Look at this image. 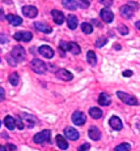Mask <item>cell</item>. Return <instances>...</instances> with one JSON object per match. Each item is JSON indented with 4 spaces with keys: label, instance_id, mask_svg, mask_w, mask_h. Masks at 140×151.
I'll use <instances>...</instances> for the list:
<instances>
[{
    "label": "cell",
    "instance_id": "cell-29",
    "mask_svg": "<svg viewBox=\"0 0 140 151\" xmlns=\"http://www.w3.org/2000/svg\"><path fill=\"white\" fill-rule=\"evenodd\" d=\"M22 117H24V119H25V120H26V121H30V124H29V128H33V127H34V125H36V122H37V120H36V119H34V117H33V116H29V115H25V113H24V115H22Z\"/></svg>",
    "mask_w": 140,
    "mask_h": 151
},
{
    "label": "cell",
    "instance_id": "cell-24",
    "mask_svg": "<svg viewBox=\"0 0 140 151\" xmlns=\"http://www.w3.org/2000/svg\"><path fill=\"white\" fill-rule=\"evenodd\" d=\"M68 51L71 52V53H74V55H79L81 50H80V46H79L77 43L69 42V43H68Z\"/></svg>",
    "mask_w": 140,
    "mask_h": 151
},
{
    "label": "cell",
    "instance_id": "cell-44",
    "mask_svg": "<svg viewBox=\"0 0 140 151\" xmlns=\"http://www.w3.org/2000/svg\"><path fill=\"white\" fill-rule=\"evenodd\" d=\"M3 16H4V14H3V11L0 9V18H3Z\"/></svg>",
    "mask_w": 140,
    "mask_h": 151
},
{
    "label": "cell",
    "instance_id": "cell-42",
    "mask_svg": "<svg viewBox=\"0 0 140 151\" xmlns=\"http://www.w3.org/2000/svg\"><path fill=\"white\" fill-rule=\"evenodd\" d=\"M135 26H136V29H139V30H140V21H138V22L135 24Z\"/></svg>",
    "mask_w": 140,
    "mask_h": 151
},
{
    "label": "cell",
    "instance_id": "cell-15",
    "mask_svg": "<svg viewBox=\"0 0 140 151\" xmlns=\"http://www.w3.org/2000/svg\"><path fill=\"white\" fill-rule=\"evenodd\" d=\"M34 27L38 30V31H41V33H44V34H49V33H51V26H49L47 24H43V22H34Z\"/></svg>",
    "mask_w": 140,
    "mask_h": 151
},
{
    "label": "cell",
    "instance_id": "cell-23",
    "mask_svg": "<svg viewBox=\"0 0 140 151\" xmlns=\"http://www.w3.org/2000/svg\"><path fill=\"white\" fill-rule=\"evenodd\" d=\"M4 124L9 130H13V129L16 128V120L12 117V116H7V117L4 119Z\"/></svg>",
    "mask_w": 140,
    "mask_h": 151
},
{
    "label": "cell",
    "instance_id": "cell-20",
    "mask_svg": "<svg viewBox=\"0 0 140 151\" xmlns=\"http://www.w3.org/2000/svg\"><path fill=\"white\" fill-rule=\"evenodd\" d=\"M62 4L64 5L67 9H77L79 8V4H77V0H63Z\"/></svg>",
    "mask_w": 140,
    "mask_h": 151
},
{
    "label": "cell",
    "instance_id": "cell-9",
    "mask_svg": "<svg viewBox=\"0 0 140 151\" xmlns=\"http://www.w3.org/2000/svg\"><path fill=\"white\" fill-rule=\"evenodd\" d=\"M38 51H39L41 55H42L43 58H46V59H51V58H54V53H55L51 47H50V46H46V45H44V46H41Z\"/></svg>",
    "mask_w": 140,
    "mask_h": 151
},
{
    "label": "cell",
    "instance_id": "cell-16",
    "mask_svg": "<svg viewBox=\"0 0 140 151\" xmlns=\"http://www.w3.org/2000/svg\"><path fill=\"white\" fill-rule=\"evenodd\" d=\"M8 20V22L11 25H13V26H18V25L22 24V18L18 17V16H15V14H8L7 17H5Z\"/></svg>",
    "mask_w": 140,
    "mask_h": 151
},
{
    "label": "cell",
    "instance_id": "cell-21",
    "mask_svg": "<svg viewBox=\"0 0 140 151\" xmlns=\"http://www.w3.org/2000/svg\"><path fill=\"white\" fill-rule=\"evenodd\" d=\"M55 141H56V145H58L59 149H62V150H67V149H68V143H67V141L64 139V137H63V136H56Z\"/></svg>",
    "mask_w": 140,
    "mask_h": 151
},
{
    "label": "cell",
    "instance_id": "cell-13",
    "mask_svg": "<svg viewBox=\"0 0 140 151\" xmlns=\"http://www.w3.org/2000/svg\"><path fill=\"white\" fill-rule=\"evenodd\" d=\"M56 77L63 81H71L74 78V76H72V73H69L68 70H66V69H59L56 72Z\"/></svg>",
    "mask_w": 140,
    "mask_h": 151
},
{
    "label": "cell",
    "instance_id": "cell-19",
    "mask_svg": "<svg viewBox=\"0 0 140 151\" xmlns=\"http://www.w3.org/2000/svg\"><path fill=\"white\" fill-rule=\"evenodd\" d=\"M89 115H90L92 119L98 120V119L102 117V111H101L100 108H97V107H92V108L89 109Z\"/></svg>",
    "mask_w": 140,
    "mask_h": 151
},
{
    "label": "cell",
    "instance_id": "cell-45",
    "mask_svg": "<svg viewBox=\"0 0 140 151\" xmlns=\"http://www.w3.org/2000/svg\"><path fill=\"white\" fill-rule=\"evenodd\" d=\"M0 127H1V121H0Z\"/></svg>",
    "mask_w": 140,
    "mask_h": 151
},
{
    "label": "cell",
    "instance_id": "cell-12",
    "mask_svg": "<svg viewBox=\"0 0 140 151\" xmlns=\"http://www.w3.org/2000/svg\"><path fill=\"white\" fill-rule=\"evenodd\" d=\"M109 124L110 127L114 129V130H120V129L123 128V122L120 120L119 117H117V116H113V117L109 120Z\"/></svg>",
    "mask_w": 140,
    "mask_h": 151
},
{
    "label": "cell",
    "instance_id": "cell-4",
    "mask_svg": "<svg viewBox=\"0 0 140 151\" xmlns=\"http://www.w3.org/2000/svg\"><path fill=\"white\" fill-rule=\"evenodd\" d=\"M12 58L15 59L16 61H22L25 59V50L22 48L21 46H15L13 47V50H12Z\"/></svg>",
    "mask_w": 140,
    "mask_h": 151
},
{
    "label": "cell",
    "instance_id": "cell-14",
    "mask_svg": "<svg viewBox=\"0 0 140 151\" xmlns=\"http://www.w3.org/2000/svg\"><path fill=\"white\" fill-rule=\"evenodd\" d=\"M133 11H135V9L131 8L128 4L122 5V7H120V14H122L125 18H131L133 16Z\"/></svg>",
    "mask_w": 140,
    "mask_h": 151
},
{
    "label": "cell",
    "instance_id": "cell-26",
    "mask_svg": "<svg viewBox=\"0 0 140 151\" xmlns=\"http://www.w3.org/2000/svg\"><path fill=\"white\" fill-rule=\"evenodd\" d=\"M8 81L11 82V85H13V86H17L18 82H20V77H18L17 73H12L8 77Z\"/></svg>",
    "mask_w": 140,
    "mask_h": 151
},
{
    "label": "cell",
    "instance_id": "cell-28",
    "mask_svg": "<svg viewBox=\"0 0 140 151\" xmlns=\"http://www.w3.org/2000/svg\"><path fill=\"white\" fill-rule=\"evenodd\" d=\"M130 149H131L130 143H120L114 149V151H130Z\"/></svg>",
    "mask_w": 140,
    "mask_h": 151
},
{
    "label": "cell",
    "instance_id": "cell-40",
    "mask_svg": "<svg viewBox=\"0 0 140 151\" xmlns=\"http://www.w3.org/2000/svg\"><path fill=\"white\" fill-rule=\"evenodd\" d=\"M123 76H125V77H130V76H132V72L131 70H126V72H123Z\"/></svg>",
    "mask_w": 140,
    "mask_h": 151
},
{
    "label": "cell",
    "instance_id": "cell-18",
    "mask_svg": "<svg viewBox=\"0 0 140 151\" xmlns=\"http://www.w3.org/2000/svg\"><path fill=\"white\" fill-rule=\"evenodd\" d=\"M67 24H68V27L71 30H74L77 27V17L74 14H69L68 17H67Z\"/></svg>",
    "mask_w": 140,
    "mask_h": 151
},
{
    "label": "cell",
    "instance_id": "cell-38",
    "mask_svg": "<svg viewBox=\"0 0 140 151\" xmlns=\"http://www.w3.org/2000/svg\"><path fill=\"white\" fill-rule=\"evenodd\" d=\"M101 3H102L104 5H107V7H110V5L113 4V1H111V0H102Z\"/></svg>",
    "mask_w": 140,
    "mask_h": 151
},
{
    "label": "cell",
    "instance_id": "cell-8",
    "mask_svg": "<svg viewBox=\"0 0 140 151\" xmlns=\"http://www.w3.org/2000/svg\"><path fill=\"white\" fill-rule=\"evenodd\" d=\"M22 13L29 18H34L38 14V9L36 7H33V5H25V7L22 8Z\"/></svg>",
    "mask_w": 140,
    "mask_h": 151
},
{
    "label": "cell",
    "instance_id": "cell-34",
    "mask_svg": "<svg viewBox=\"0 0 140 151\" xmlns=\"http://www.w3.org/2000/svg\"><path fill=\"white\" fill-rule=\"evenodd\" d=\"M8 42V37L5 34H0V43H7Z\"/></svg>",
    "mask_w": 140,
    "mask_h": 151
},
{
    "label": "cell",
    "instance_id": "cell-35",
    "mask_svg": "<svg viewBox=\"0 0 140 151\" xmlns=\"http://www.w3.org/2000/svg\"><path fill=\"white\" fill-rule=\"evenodd\" d=\"M4 99H5V91L3 87H0V102H3Z\"/></svg>",
    "mask_w": 140,
    "mask_h": 151
},
{
    "label": "cell",
    "instance_id": "cell-41",
    "mask_svg": "<svg viewBox=\"0 0 140 151\" xmlns=\"http://www.w3.org/2000/svg\"><path fill=\"white\" fill-rule=\"evenodd\" d=\"M9 147V151H16V146H13V145H8Z\"/></svg>",
    "mask_w": 140,
    "mask_h": 151
},
{
    "label": "cell",
    "instance_id": "cell-10",
    "mask_svg": "<svg viewBox=\"0 0 140 151\" xmlns=\"http://www.w3.org/2000/svg\"><path fill=\"white\" fill-rule=\"evenodd\" d=\"M64 136L68 138V139H71V141H76L79 138V132L76 130L75 128H71V127H67L66 129H64Z\"/></svg>",
    "mask_w": 140,
    "mask_h": 151
},
{
    "label": "cell",
    "instance_id": "cell-22",
    "mask_svg": "<svg viewBox=\"0 0 140 151\" xmlns=\"http://www.w3.org/2000/svg\"><path fill=\"white\" fill-rule=\"evenodd\" d=\"M98 103H100L101 106H109L110 104V96H109V94L101 93L100 94V98H98Z\"/></svg>",
    "mask_w": 140,
    "mask_h": 151
},
{
    "label": "cell",
    "instance_id": "cell-7",
    "mask_svg": "<svg viewBox=\"0 0 140 151\" xmlns=\"http://www.w3.org/2000/svg\"><path fill=\"white\" fill-rule=\"evenodd\" d=\"M72 121H74L75 125H84L85 121H87V116L80 111H76L74 115H72Z\"/></svg>",
    "mask_w": 140,
    "mask_h": 151
},
{
    "label": "cell",
    "instance_id": "cell-17",
    "mask_svg": "<svg viewBox=\"0 0 140 151\" xmlns=\"http://www.w3.org/2000/svg\"><path fill=\"white\" fill-rule=\"evenodd\" d=\"M88 133H89V137H90L93 141H98L101 138V132L97 127H92L90 129H89Z\"/></svg>",
    "mask_w": 140,
    "mask_h": 151
},
{
    "label": "cell",
    "instance_id": "cell-6",
    "mask_svg": "<svg viewBox=\"0 0 140 151\" xmlns=\"http://www.w3.org/2000/svg\"><path fill=\"white\" fill-rule=\"evenodd\" d=\"M100 16H101V20H102L104 22H107V24L113 22V20H114V14H113V12H111L110 9H107V8L101 9Z\"/></svg>",
    "mask_w": 140,
    "mask_h": 151
},
{
    "label": "cell",
    "instance_id": "cell-39",
    "mask_svg": "<svg viewBox=\"0 0 140 151\" xmlns=\"http://www.w3.org/2000/svg\"><path fill=\"white\" fill-rule=\"evenodd\" d=\"M128 5H130V7H133V9H136V8H138V3H133V1H128Z\"/></svg>",
    "mask_w": 140,
    "mask_h": 151
},
{
    "label": "cell",
    "instance_id": "cell-43",
    "mask_svg": "<svg viewBox=\"0 0 140 151\" xmlns=\"http://www.w3.org/2000/svg\"><path fill=\"white\" fill-rule=\"evenodd\" d=\"M0 151H7V150H5L4 146H1V145H0Z\"/></svg>",
    "mask_w": 140,
    "mask_h": 151
},
{
    "label": "cell",
    "instance_id": "cell-1",
    "mask_svg": "<svg viewBox=\"0 0 140 151\" xmlns=\"http://www.w3.org/2000/svg\"><path fill=\"white\" fill-rule=\"evenodd\" d=\"M30 68H31V70H34L38 74H43L47 70L46 64L42 60H38V59H33L30 61Z\"/></svg>",
    "mask_w": 140,
    "mask_h": 151
},
{
    "label": "cell",
    "instance_id": "cell-36",
    "mask_svg": "<svg viewBox=\"0 0 140 151\" xmlns=\"http://www.w3.org/2000/svg\"><path fill=\"white\" fill-rule=\"evenodd\" d=\"M89 147H90V145H89V143H84L82 146L79 147V151H85V150H88Z\"/></svg>",
    "mask_w": 140,
    "mask_h": 151
},
{
    "label": "cell",
    "instance_id": "cell-33",
    "mask_svg": "<svg viewBox=\"0 0 140 151\" xmlns=\"http://www.w3.org/2000/svg\"><path fill=\"white\" fill-rule=\"evenodd\" d=\"M13 60H15V59L12 58V55H7V61H8V63H9V64H11V65H13V67H15V65L17 64V63H16V61H13Z\"/></svg>",
    "mask_w": 140,
    "mask_h": 151
},
{
    "label": "cell",
    "instance_id": "cell-11",
    "mask_svg": "<svg viewBox=\"0 0 140 151\" xmlns=\"http://www.w3.org/2000/svg\"><path fill=\"white\" fill-rule=\"evenodd\" d=\"M51 14H52V18H54V22H55L56 25H62L63 22H64V20H66L64 14H63L60 11H58V9L51 11Z\"/></svg>",
    "mask_w": 140,
    "mask_h": 151
},
{
    "label": "cell",
    "instance_id": "cell-5",
    "mask_svg": "<svg viewBox=\"0 0 140 151\" xmlns=\"http://www.w3.org/2000/svg\"><path fill=\"white\" fill-rule=\"evenodd\" d=\"M13 38L17 42H30L31 38H33V34L30 31H18L13 35Z\"/></svg>",
    "mask_w": 140,
    "mask_h": 151
},
{
    "label": "cell",
    "instance_id": "cell-32",
    "mask_svg": "<svg viewBox=\"0 0 140 151\" xmlns=\"http://www.w3.org/2000/svg\"><path fill=\"white\" fill-rule=\"evenodd\" d=\"M77 4H79V7H80V8H88L90 3L85 1V0H77Z\"/></svg>",
    "mask_w": 140,
    "mask_h": 151
},
{
    "label": "cell",
    "instance_id": "cell-37",
    "mask_svg": "<svg viewBox=\"0 0 140 151\" xmlns=\"http://www.w3.org/2000/svg\"><path fill=\"white\" fill-rule=\"evenodd\" d=\"M16 125L18 127V129H22V128H24V124H22V120H21L20 117H18L17 120H16Z\"/></svg>",
    "mask_w": 140,
    "mask_h": 151
},
{
    "label": "cell",
    "instance_id": "cell-25",
    "mask_svg": "<svg viewBox=\"0 0 140 151\" xmlns=\"http://www.w3.org/2000/svg\"><path fill=\"white\" fill-rule=\"evenodd\" d=\"M87 60H88V63L90 65H96L97 64V58H96V53H94L93 51H88V53H87Z\"/></svg>",
    "mask_w": 140,
    "mask_h": 151
},
{
    "label": "cell",
    "instance_id": "cell-2",
    "mask_svg": "<svg viewBox=\"0 0 140 151\" xmlns=\"http://www.w3.org/2000/svg\"><path fill=\"white\" fill-rule=\"evenodd\" d=\"M117 95H118V98L122 100V102H125L126 104H128V106H138L139 104L138 99H136L135 96L130 95V94H126V93H123V91H117Z\"/></svg>",
    "mask_w": 140,
    "mask_h": 151
},
{
    "label": "cell",
    "instance_id": "cell-3",
    "mask_svg": "<svg viewBox=\"0 0 140 151\" xmlns=\"http://www.w3.org/2000/svg\"><path fill=\"white\" fill-rule=\"evenodd\" d=\"M50 136H51V133H50V130H42L41 133H38L34 136L33 141L36 143H44V142H49L50 141Z\"/></svg>",
    "mask_w": 140,
    "mask_h": 151
},
{
    "label": "cell",
    "instance_id": "cell-27",
    "mask_svg": "<svg viewBox=\"0 0 140 151\" xmlns=\"http://www.w3.org/2000/svg\"><path fill=\"white\" fill-rule=\"evenodd\" d=\"M81 30L84 34H92V31H93V26H92L88 22H84L81 24Z\"/></svg>",
    "mask_w": 140,
    "mask_h": 151
},
{
    "label": "cell",
    "instance_id": "cell-31",
    "mask_svg": "<svg viewBox=\"0 0 140 151\" xmlns=\"http://www.w3.org/2000/svg\"><path fill=\"white\" fill-rule=\"evenodd\" d=\"M106 42H107L106 38H100V39L96 40V47H102V46L106 45Z\"/></svg>",
    "mask_w": 140,
    "mask_h": 151
},
{
    "label": "cell",
    "instance_id": "cell-30",
    "mask_svg": "<svg viewBox=\"0 0 140 151\" xmlns=\"http://www.w3.org/2000/svg\"><path fill=\"white\" fill-rule=\"evenodd\" d=\"M118 31L122 34V35H127V34H128V29H127V26H125V25H119Z\"/></svg>",
    "mask_w": 140,
    "mask_h": 151
}]
</instances>
